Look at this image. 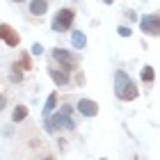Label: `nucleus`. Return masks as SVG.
Wrapping results in <instances>:
<instances>
[{
  "mask_svg": "<svg viewBox=\"0 0 160 160\" xmlns=\"http://www.w3.org/2000/svg\"><path fill=\"white\" fill-rule=\"evenodd\" d=\"M41 160H55V158H41Z\"/></svg>",
  "mask_w": 160,
  "mask_h": 160,
  "instance_id": "nucleus-21",
  "label": "nucleus"
},
{
  "mask_svg": "<svg viewBox=\"0 0 160 160\" xmlns=\"http://www.w3.org/2000/svg\"><path fill=\"white\" fill-rule=\"evenodd\" d=\"M76 108H78V112L82 114V117H96L98 114V103L92 101V98H80Z\"/></svg>",
  "mask_w": 160,
  "mask_h": 160,
  "instance_id": "nucleus-7",
  "label": "nucleus"
},
{
  "mask_svg": "<svg viewBox=\"0 0 160 160\" xmlns=\"http://www.w3.org/2000/svg\"><path fill=\"white\" fill-rule=\"evenodd\" d=\"M140 89H137V85L130 80V76L126 71H114V96L119 101H135Z\"/></svg>",
  "mask_w": 160,
  "mask_h": 160,
  "instance_id": "nucleus-1",
  "label": "nucleus"
},
{
  "mask_svg": "<svg viewBox=\"0 0 160 160\" xmlns=\"http://www.w3.org/2000/svg\"><path fill=\"white\" fill-rule=\"evenodd\" d=\"M18 64H21V69H23V71H30L32 69V57H30V53H21Z\"/></svg>",
  "mask_w": 160,
  "mask_h": 160,
  "instance_id": "nucleus-14",
  "label": "nucleus"
},
{
  "mask_svg": "<svg viewBox=\"0 0 160 160\" xmlns=\"http://www.w3.org/2000/svg\"><path fill=\"white\" fill-rule=\"evenodd\" d=\"M71 46H73L76 50H85L87 48V37L82 30H73L71 32Z\"/></svg>",
  "mask_w": 160,
  "mask_h": 160,
  "instance_id": "nucleus-10",
  "label": "nucleus"
},
{
  "mask_svg": "<svg viewBox=\"0 0 160 160\" xmlns=\"http://www.w3.org/2000/svg\"><path fill=\"white\" fill-rule=\"evenodd\" d=\"M55 105H57V92H50V94H48V98H46V103H43L41 114H43V117H48V114L55 110Z\"/></svg>",
  "mask_w": 160,
  "mask_h": 160,
  "instance_id": "nucleus-11",
  "label": "nucleus"
},
{
  "mask_svg": "<svg viewBox=\"0 0 160 160\" xmlns=\"http://www.w3.org/2000/svg\"><path fill=\"white\" fill-rule=\"evenodd\" d=\"M12 80L14 82H21V80H23V69H21L18 62H12Z\"/></svg>",
  "mask_w": 160,
  "mask_h": 160,
  "instance_id": "nucleus-13",
  "label": "nucleus"
},
{
  "mask_svg": "<svg viewBox=\"0 0 160 160\" xmlns=\"http://www.w3.org/2000/svg\"><path fill=\"white\" fill-rule=\"evenodd\" d=\"M103 2H105V5H112V2H114V0H103Z\"/></svg>",
  "mask_w": 160,
  "mask_h": 160,
  "instance_id": "nucleus-19",
  "label": "nucleus"
},
{
  "mask_svg": "<svg viewBox=\"0 0 160 160\" xmlns=\"http://www.w3.org/2000/svg\"><path fill=\"white\" fill-rule=\"evenodd\" d=\"M12 2H25V0H12Z\"/></svg>",
  "mask_w": 160,
  "mask_h": 160,
  "instance_id": "nucleus-20",
  "label": "nucleus"
},
{
  "mask_svg": "<svg viewBox=\"0 0 160 160\" xmlns=\"http://www.w3.org/2000/svg\"><path fill=\"white\" fill-rule=\"evenodd\" d=\"M25 117H28V108L25 105H16V108H14V112H12V121L14 123L25 121Z\"/></svg>",
  "mask_w": 160,
  "mask_h": 160,
  "instance_id": "nucleus-12",
  "label": "nucleus"
},
{
  "mask_svg": "<svg viewBox=\"0 0 160 160\" xmlns=\"http://www.w3.org/2000/svg\"><path fill=\"white\" fill-rule=\"evenodd\" d=\"M0 39H2L9 48H16L18 43H21V37H18V32L14 30L12 25H7V23H0Z\"/></svg>",
  "mask_w": 160,
  "mask_h": 160,
  "instance_id": "nucleus-6",
  "label": "nucleus"
},
{
  "mask_svg": "<svg viewBox=\"0 0 160 160\" xmlns=\"http://www.w3.org/2000/svg\"><path fill=\"white\" fill-rule=\"evenodd\" d=\"M43 53V46L41 43H32V55H41Z\"/></svg>",
  "mask_w": 160,
  "mask_h": 160,
  "instance_id": "nucleus-17",
  "label": "nucleus"
},
{
  "mask_svg": "<svg viewBox=\"0 0 160 160\" xmlns=\"http://www.w3.org/2000/svg\"><path fill=\"white\" fill-rule=\"evenodd\" d=\"M5 105H7V96H5V94H0V112L5 110Z\"/></svg>",
  "mask_w": 160,
  "mask_h": 160,
  "instance_id": "nucleus-18",
  "label": "nucleus"
},
{
  "mask_svg": "<svg viewBox=\"0 0 160 160\" xmlns=\"http://www.w3.org/2000/svg\"><path fill=\"white\" fill-rule=\"evenodd\" d=\"M117 32H119V37H130V34H133V30H130L128 25H119Z\"/></svg>",
  "mask_w": 160,
  "mask_h": 160,
  "instance_id": "nucleus-16",
  "label": "nucleus"
},
{
  "mask_svg": "<svg viewBox=\"0 0 160 160\" xmlns=\"http://www.w3.org/2000/svg\"><path fill=\"white\" fill-rule=\"evenodd\" d=\"M53 60L62 67V71H76L78 64H80V57L71 50H64V48H53Z\"/></svg>",
  "mask_w": 160,
  "mask_h": 160,
  "instance_id": "nucleus-3",
  "label": "nucleus"
},
{
  "mask_svg": "<svg viewBox=\"0 0 160 160\" xmlns=\"http://www.w3.org/2000/svg\"><path fill=\"white\" fill-rule=\"evenodd\" d=\"M73 21H76V9H71V7H62V9L55 14L50 28H53L55 32H67L69 28L73 25Z\"/></svg>",
  "mask_w": 160,
  "mask_h": 160,
  "instance_id": "nucleus-4",
  "label": "nucleus"
},
{
  "mask_svg": "<svg viewBox=\"0 0 160 160\" xmlns=\"http://www.w3.org/2000/svg\"><path fill=\"white\" fill-rule=\"evenodd\" d=\"M32 16H43L48 12V0H30V9Z\"/></svg>",
  "mask_w": 160,
  "mask_h": 160,
  "instance_id": "nucleus-9",
  "label": "nucleus"
},
{
  "mask_svg": "<svg viewBox=\"0 0 160 160\" xmlns=\"http://www.w3.org/2000/svg\"><path fill=\"white\" fill-rule=\"evenodd\" d=\"M101 160H105V158H101Z\"/></svg>",
  "mask_w": 160,
  "mask_h": 160,
  "instance_id": "nucleus-22",
  "label": "nucleus"
},
{
  "mask_svg": "<svg viewBox=\"0 0 160 160\" xmlns=\"http://www.w3.org/2000/svg\"><path fill=\"white\" fill-rule=\"evenodd\" d=\"M140 30L147 34V37H160V12L142 16L140 18Z\"/></svg>",
  "mask_w": 160,
  "mask_h": 160,
  "instance_id": "nucleus-5",
  "label": "nucleus"
},
{
  "mask_svg": "<svg viewBox=\"0 0 160 160\" xmlns=\"http://www.w3.org/2000/svg\"><path fill=\"white\" fill-rule=\"evenodd\" d=\"M48 76L53 78V82H55L57 87H67V85L71 82V78H69V73H67V71H57V69H48Z\"/></svg>",
  "mask_w": 160,
  "mask_h": 160,
  "instance_id": "nucleus-8",
  "label": "nucleus"
},
{
  "mask_svg": "<svg viewBox=\"0 0 160 160\" xmlns=\"http://www.w3.org/2000/svg\"><path fill=\"white\" fill-rule=\"evenodd\" d=\"M153 78H156V73H153V67H149V64H147V67H144L142 69V82H153Z\"/></svg>",
  "mask_w": 160,
  "mask_h": 160,
  "instance_id": "nucleus-15",
  "label": "nucleus"
},
{
  "mask_svg": "<svg viewBox=\"0 0 160 160\" xmlns=\"http://www.w3.org/2000/svg\"><path fill=\"white\" fill-rule=\"evenodd\" d=\"M46 119V130L48 133H57V130H73L76 128V121L71 119V108L64 105L57 114L53 117H43Z\"/></svg>",
  "mask_w": 160,
  "mask_h": 160,
  "instance_id": "nucleus-2",
  "label": "nucleus"
}]
</instances>
